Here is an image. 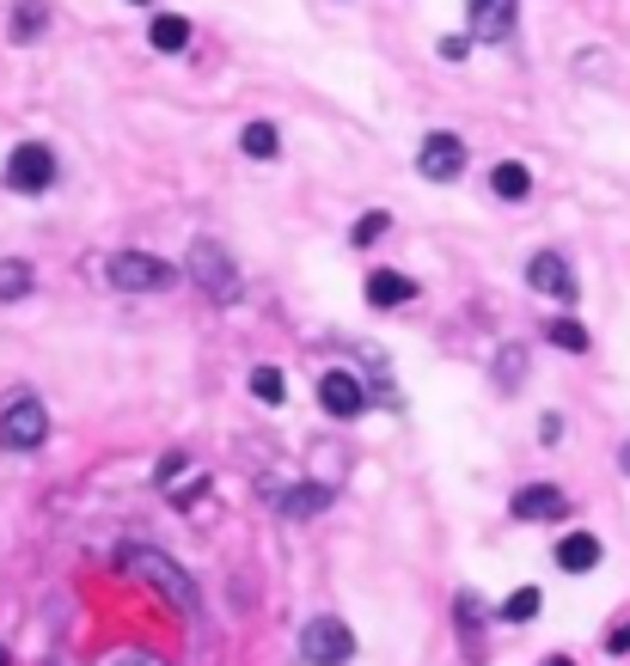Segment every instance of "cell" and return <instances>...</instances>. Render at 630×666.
I'll use <instances>...</instances> for the list:
<instances>
[{"label":"cell","instance_id":"obj_1","mask_svg":"<svg viewBox=\"0 0 630 666\" xmlns=\"http://www.w3.org/2000/svg\"><path fill=\"white\" fill-rule=\"evenodd\" d=\"M123 569H129V575H141L147 588H159V593H166L171 605H185L190 617L202 612V600H197V588H190V575H185V569H178V562L166 557V550L129 545V550H123Z\"/></svg>","mask_w":630,"mask_h":666},{"label":"cell","instance_id":"obj_2","mask_svg":"<svg viewBox=\"0 0 630 666\" xmlns=\"http://www.w3.org/2000/svg\"><path fill=\"white\" fill-rule=\"evenodd\" d=\"M105 275H111V288H123V294H159V288L178 282V269L147 257V251H117V257L105 263Z\"/></svg>","mask_w":630,"mask_h":666},{"label":"cell","instance_id":"obj_3","mask_svg":"<svg viewBox=\"0 0 630 666\" xmlns=\"http://www.w3.org/2000/svg\"><path fill=\"white\" fill-rule=\"evenodd\" d=\"M301 660L306 666H349L355 660V636L343 617H313L301 630Z\"/></svg>","mask_w":630,"mask_h":666},{"label":"cell","instance_id":"obj_4","mask_svg":"<svg viewBox=\"0 0 630 666\" xmlns=\"http://www.w3.org/2000/svg\"><path fill=\"white\" fill-rule=\"evenodd\" d=\"M43 441H50V410L38 398H13V404L0 410V446L7 453H31Z\"/></svg>","mask_w":630,"mask_h":666},{"label":"cell","instance_id":"obj_5","mask_svg":"<svg viewBox=\"0 0 630 666\" xmlns=\"http://www.w3.org/2000/svg\"><path fill=\"white\" fill-rule=\"evenodd\" d=\"M55 183V154L43 141H19L13 154H7V190H19V197H43Z\"/></svg>","mask_w":630,"mask_h":666},{"label":"cell","instance_id":"obj_6","mask_svg":"<svg viewBox=\"0 0 630 666\" xmlns=\"http://www.w3.org/2000/svg\"><path fill=\"white\" fill-rule=\"evenodd\" d=\"M190 282H197L209 300H239V275H233V263H227V251L214 245V239H197V245H190Z\"/></svg>","mask_w":630,"mask_h":666},{"label":"cell","instance_id":"obj_7","mask_svg":"<svg viewBox=\"0 0 630 666\" xmlns=\"http://www.w3.org/2000/svg\"><path fill=\"white\" fill-rule=\"evenodd\" d=\"M417 171H422V183H453L465 171V141L453 129H434V135H422V147H417Z\"/></svg>","mask_w":630,"mask_h":666},{"label":"cell","instance_id":"obj_8","mask_svg":"<svg viewBox=\"0 0 630 666\" xmlns=\"http://www.w3.org/2000/svg\"><path fill=\"white\" fill-rule=\"evenodd\" d=\"M318 404H325L337 422H355L361 410H368V385H361L355 373H343V367H330V373L318 379Z\"/></svg>","mask_w":630,"mask_h":666},{"label":"cell","instance_id":"obj_9","mask_svg":"<svg viewBox=\"0 0 630 666\" xmlns=\"http://www.w3.org/2000/svg\"><path fill=\"white\" fill-rule=\"evenodd\" d=\"M526 282H533L538 294H552V300H576V269H569L564 251H538V257L526 263Z\"/></svg>","mask_w":630,"mask_h":666},{"label":"cell","instance_id":"obj_10","mask_svg":"<svg viewBox=\"0 0 630 666\" xmlns=\"http://www.w3.org/2000/svg\"><path fill=\"white\" fill-rule=\"evenodd\" d=\"M465 13H472V38L508 43V38H514V19H521V7H514V0H465Z\"/></svg>","mask_w":630,"mask_h":666},{"label":"cell","instance_id":"obj_11","mask_svg":"<svg viewBox=\"0 0 630 666\" xmlns=\"http://www.w3.org/2000/svg\"><path fill=\"white\" fill-rule=\"evenodd\" d=\"M569 514V496L557 484H526L514 489V520H564Z\"/></svg>","mask_w":630,"mask_h":666},{"label":"cell","instance_id":"obj_12","mask_svg":"<svg viewBox=\"0 0 630 666\" xmlns=\"http://www.w3.org/2000/svg\"><path fill=\"white\" fill-rule=\"evenodd\" d=\"M552 557H557L564 575H594V569H600V538L594 532H564L552 545Z\"/></svg>","mask_w":630,"mask_h":666},{"label":"cell","instance_id":"obj_13","mask_svg":"<svg viewBox=\"0 0 630 666\" xmlns=\"http://www.w3.org/2000/svg\"><path fill=\"white\" fill-rule=\"evenodd\" d=\"M417 300V282L398 269H374L368 275V306H410Z\"/></svg>","mask_w":630,"mask_h":666},{"label":"cell","instance_id":"obj_14","mask_svg":"<svg viewBox=\"0 0 630 666\" xmlns=\"http://www.w3.org/2000/svg\"><path fill=\"white\" fill-rule=\"evenodd\" d=\"M147 43H154L159 55H178L190 43V19H178V13H159L154 25H147Z\"/></svg>","mask_w":630,"mask_h":666},{"label":"cell","instance_id":"obj_15","mask_svg":"<svg viewBox=\"0 0 630 666\" xmlns=\"http://www.w3.org/2000/svg\"><path fill=\"white\" fill-rule=\"evenodd\" d=\"M490 190H496L502 202H526V190H533V171L514 166V159H502V166L490 171Z\"/></svg>","mask_w":630,"mask_h":666},{"label":"cell","instance_id":"obj_16","mask_svg":"<svg viewBox=\"0 0 630 666\" xmlns=\"http://www.w3.org/2000/svg\"><path fill=\"white\" fill-rule=\"evenodd\" d=\"M239 147H245L251 159H276L282 135H276V123H245V129H239Z\"/></svg>","mask_w":630,"mask_h":666},{"label":"cell","instance_id":"obj_17","mask_svg":"<svg viewBox=\"0 0 630 666\" xmlns=\"http://www.w3.org/2000/svg\"><path fill=\"white\" fill-rule=\"evenodd\" d=\"M31 282H38V275H31L25 257H0V300H25Z\"/></svg>","mask_w":630,"mask_h":666},{"label":"cell","instance_id":"obj_18","mask_svg":"<svg viewBox=\"0 0 630 666\" xmlns=\"http://www.w3.org/2000/svg\"><path fill=\"white\" fill-rule=\"evenodd\" d=\"M538 605H545V593H538V588H514L508 600H502V624H533Z\"/></svg>","mask_w":630,"mask_h":666},{"label":"cell","instance_id":"obj_19","mask_svg":"<svg viewBox=\"0 0 630 666\" xmlns=\"http://www.w3.org/2000/svg\"><path fill=\"white\" fill-rule=\"evenodd\" d=\"M251 398H258V404H282V398H288L282 367H251Z\"/></svg>","mask_w":630,"mask_h":666},{"label":"cell","instance_id":"obj_20","mask_svg":"<svg viewBox=\"0 0 630 666\" xmlns=\"http://www.w3.org/2000/svg\"><path fill=\"white\" fill-rule=\"evenodd\" d=\"M545 337H552L557 349H569V355H581V349H588V330H581L576 318H552V325H545Z\"/></svg>","mask_w":630,"mask_h":666},{"label":"cell","instance_id":"obj_21","mask_svg":"<svg viewBox=\"0 0 630 666\" xmlns=\"http://www.w3.org/2000/svg\"><path fill=\"white\" fill-rule=\"evenodd\" d=\"M330 501V489H294V496H282V514H294V520H306V514H318Z\"/></svg>","mask_w":630,"mask_h":666},{"label":"cell","instance_id":"obj_22","mask_svg":"<svg viewBox=\"0 0 630 666\" xmlns=\"http://www.w3.org/2000/svg\"><path fill=\"white\" fill-rule=\"evenodd\" d=\"M521 373H526V349H514V342H508V349L496 355V385H502V392H514Z\"/></svg>","mask_w":630,"mask_h":666},{"label":"cell","instance_id":"obj_23","mask_svg":"<svg viewBox=\"0 0 630 666\" xmlns=\"http://www.w3.org/2000/svg\"><path fill=\"white\" fill-rule=\"evenodd\" d=\"M43 25H50V13H43V7H19V13H13V38H19V43H31Z\"/></svg>","mask_w":630,"mask_h":666},{"label":"cell","instance_id":"obj_24","mask_svg":"<svg viewBox=\"0 0 630 666\" xmlns=\"http://www.w3.org/2000/svg\"><path fill=\"white\" fill-rule=\"evenodd\" d=\"M386 226H392V214H386V209H374V214H361V221H355V245H374V239H380L386 233Z\"/></svg>","mask_w":630,"mask_h":666},{"label":"cell","instance_id":"obj_25","mask_svg":"<svg viewBox=\"0 0 630 666\" xmlns=\"http://www.w3.org/2000/svg\"><path fill=\"white\" fill-rule=\"evenodd\" d=\"M98 666H166L159 654H147V648H117V654H105Z\"/></svg>","mask_w":630,"mask_h":666},{"label":"cell","instance_id":"obj_26","mask_svg":"<svg viewBox=\"0 0 630 666\" xmlns=\"http://www.w3.org/2000/svg\"><path fill=\"white\" fill-rule=\"evenodd\" d=\"M606 654H630V617H624V624H612V630H606Z\"/></svg>","mask_w":630,"mask_h":666},{"label":"cell","instance_id":"obj_27","mask_svg":"<svg viewBox=\"0 0 630 666\" xmlns=\"http://www.w3.org/2000/svg\"><path fill=\"white\" fill-rule=\"evenodd\" d=\"M538 441H545V446L564 441V416H545V422H538Z\"/></svg>","mask_w":630,"mask_h":666},{"label":"cell","instance_id":"obj_28","mask_svg":"<svg viewBox=\"0 0 630 666\" xmlns=\"http://www.w3.org/2000/svg\"><path fill=\"white\" fill-rule=\"evenodd\" d=\"M465 50H472L465 38H441V55H447V62H465Z\"/></svg>","mask_w":630,"mask_h":666},{"label":"cell","instance_id":"obj_29","mask_svg":"<svg viewBox=\"0 0 630 666\" xmlns=\"http://www.w3.org/2000/svg\"><path fill=\"white\" fill-rule=\"evenodd\" d=\"M538 666H576V660H569V654H552V660H538Z\"/></svg>","mask_w":630,"mask_h":666},{"label":"cell","instance_id":"obj_30","mask_svg":"<svg viewBox=\"0 0 630 666\" xmlns=\"http://www.w3.org/2000/svg\"><path fill=\"white\" fill-rule=\"evenodd\" d=\"M624 471H630V446H624Z\"/></svg>","mask_w":630,"mask_h":666},{"label":"cell","instance_id":"obj_31","mask_svg":"<svg viewBox=\"0 0 630 666\" xmlns=\"http://www.w3.org/2000/svg\"><path fill=\"white\" fill-rule=\"evenodd\" d=\"M0 666H7V648H0Z\"/></svg>","mask_w":630,"mask_h":666},{"label":"cell","instance_id":"obj_32","mask_svg":"<svg viewBox=\"0 0 630 666\" xmlns=\"http://www.w3.org/2000/svg\"><path fill=\"white\" fill-rule=\"evenodd\" d=\"M129 7H147V0H129Z\"/></svg>","mask_w":630,"mask_h":666}]
</instances>
